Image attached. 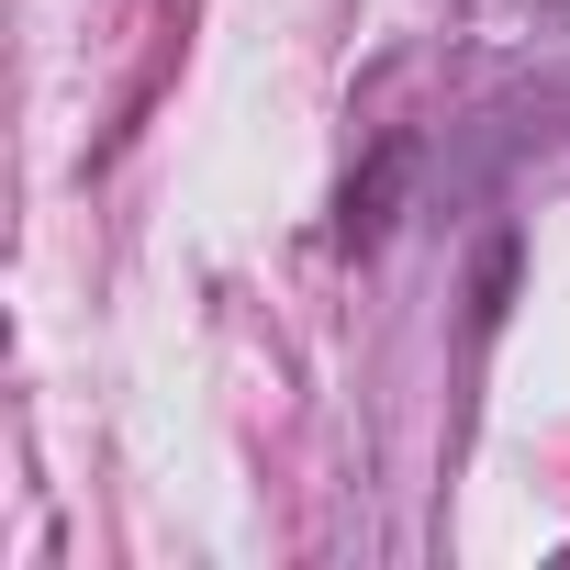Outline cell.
Returning a JSON list of instances; mask_svg holds the SVG:
<instances>
[{
	"label": "cell",
	"mask_w": 570,
	"mask_h": 570,
	"mask_svg": "<svg viewBox=\"0 0 570 570\" xmlns=\"http://www.w3.org/2000/svg\"><path fill=\"white\" fill-rule=\"evenodd\" d=\"M403 168H414V157H403V146H381V168H370V179L347 190V224H336L347 246H381V224H392V190H403Z\"/></svg>",
	"instance_id": "1"
},
{
	"label": "cell",
	"mask_w": 570,
	"mask_h": 570,
	"mask_svg": "<svg viewBox=\"0 0 570 570\" xmlns=\"http://www.w3.org/2000/svg\"><path fill=\"white\" fill-rule=\"evenodd\" d=\"M503 292H514V246H492V257H481V325L503 314Z\"/></svg>",
	"instance_id": "2"
}]
</instances>
